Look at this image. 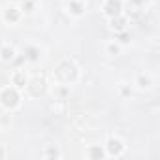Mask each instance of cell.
<instances>
[{
	"instance_id": "16",
	"label": "cell",
	"mask_w": 160,
	"mask_h": 160,
	"mask_svg": "<svg viewBox=\"0 0 160 160\" xmlns=\"http://www.w3.org/2000/svg\"><path fill=\"white\" fill-rule=\"evenodd\" d=\"M0 158H4V149L0 147Z\"/></svg>"
},
{
	"instance_id": "8",
	"label": "cell",
	"mask_w": 160,
	"mask_h": 160,
	"mask_svg": "<svg viewBox=\"0 0 160 160\" xmlns=\"http://www.w3.org/2000/svg\"><path fill=\"white\" fill-rule=\"evenodd\" d=\"M13 81H15V85H21V87H25V73H21V72H17L15 75H13Z\"/></svg>"
},
{
	"instance_id": "11",
	"label": "cell",
	"mask_w": 160,
	"mask_h": 160,
	"mask_svg": "<svg viewBox=\"0 0 160 160\" xmlns=\"http://www.w3.org/2000/svg\"><path fill=\"white\" fill-rule=\"evenodd\" d=\"M27 57H28L30 60H36V58H38V51H36L34 47H28V49H27Z\"/></svg>"
},
{
	"instance_id": "3",
	"label": "cell",
	"mask_w": 160,
	"mask_h": 160,
	"mask_svg": "<svg viewBox=\"0 0 160 160\" xmlns=\"http://www.w3.org/2000/svg\"><path fill=\"white\" fill-rule=\"evenodd\" d=\"M28 89H30V94H32V96L43 94V91H45V79H43V77H36Z\"/></svg>"
},
{
	"instance_id": "10",
	"label": "cell",
	"mask_w": 160,
	"mask_h": 160,
	"mask_svg": "<svg viewBox=\"0 0 160 160\" xmlns=\"http://www.w3.org/2000/svg\"><path fill=\"white\" fill-rule=\"evenodd\" d=\"M70 6H72V12H73V13H81V12H83V6L79 4V2H75V0H73Z\"/></svg>"
},
{
	"instance_id": "7",
	"label": "cell",
	"mask_w": 160,
	"mask_h": 160,
	"mask_svg": "<svg viewBox=\"0 0 160 160\" xmlns=\"http://www.w3.org/2000/svg\"><path fill=\"white\" fill-rule=\"evenodd\" d=\"M6 19H8V21H12V23H15V21L19 19V12H17V10H13V8H10V10L6 12Z\"/></svg>"
},
{
	"instance_id": "13",
	"label": "cell",
	"mask_w": 160,
	"mask_h": 160,
	"mask_svg": "<svg viewBox=\"0 0 160 160\" xmlns=\"http://www.w3.org/2000/svg\"><path fill=\"white\" fill-rule=\"evenodd\" d=\"M119 40H121L122 43H126V42H128V36H126V34H121V38H119Z\"/></svg>"
},
{
	"instance_id": "14",
	"label": "cell",
	"mask_w": 160,
	"mask_h": 160,
	"mask_svg": "<svg viewBox=\"0 0 160 160\" xmlns=\"http://www.w3.org/2000/svg\"><path fill=\"white\" fill-rule=\"evenodd\" d=\"M139 83H141V87H145V85L149 83V79H145V77H141V79H139Z\"/></svg>"
},
{
	"instance_id": "6",
	"label": "cell",
	"mask_w": 160,
	"mask_h": 160,
	"mask_svg": "<svg viewBox=\"0 0 160 160\" xmlns=\"http://www.w3.org/2000/svg\"><path fill=\"white\" fill-rule=\"evenodd\" d=\"M111 27H113V28H117V30H122V28L126 27V21H124L122 17L115 15V17H113V21H111Z\"/></svg>"
},
{
	"instance_id": "9",
	"label": "cell",
	"mask_w": 160,
	"mask_h": 160,
	"mask_svg": "<svg viewBox=\"0 0 160 160\" xmlns=\"http://www.w3.org/2000/svg\"><path fill=\"white\" fill-rule=\"evenodd\" d=\"M89 154H91V158H102V156H104V151H102L100 147H92Z\"/></svg>"
},
{
	"instance_id": "5",
	"label": "cell",
	"mask_w": 160,
	"mask_h": 160,
	"mask_svg": "<svg viewBox=\"0 0 160 160\" xmlns=\"http://www.w3.org/2000/svg\"><path fill=\"white\" fill-rule=\"evenodd\" d=\"M108 149H109V152H111V154H121L122 145H121V141H119V139H111V141L108 143Z\"/></svg>"
},
{
	"instance_id": "2",
	"label": "cell",
	"mask_w": 160,
	"mask_h": 160,
	"mask_svg": "<svg viewBox=\"0 0 160 160\" xmlns=\"http://www.w3.org/2000/svg\"><path fill=\"white\" fill-rule=\"evenodd\" d=\"M17 102H19V94L15 89H6L2 92V104L6 108H13V106H17Z\"/></svg>"
},
{
	"instance_id": "15",
	"label": "cell",
	"mask_w": 160,
	"mask_h": 160,
	"mask_svg": "<svg viewBox=\"0 0 160 160\" xmlns=\"http://www.w3.org/2000/svg\"><path fill=\"white\" fill-rule=\"evenodd\" d=\"M132 2H134V4H143L145 0H132Z\"/></svg>"
},
{
	"instance_id": "4",
	"label": "cell",
	"mask_w": 160,
	"mask_h": 160,
	"mask_svg": "<svg viewBox=\"0 0 160 160\" xmlns=\"http://www.w3.org/2000/svg\"><path fill=\"white\" fill-rule=\"evenodd\" d=\"M106 13L111 15V17H115V15L121 13V2H119V0H108V4H106Z\"/></svg>"
},
{
	"instance_id": "1",
	"label": "cell",
	"mask_w": 160,
	"mask_h": 160,
	"mask_svg": "<svg viewBox=\"0 0 160 160\" xmlns=\"http://www.w3.org/2000/svg\"><path fill=\"white\" fill-rule=\"evenodd\" d=\"M57 77L60 79V81H64V83H70L72 79L75 77V66H73L70 60L60 62L58 68H57Z\"/></svg>"
},
{
	"instance_id": "12",
	"label": "cell",
	"mask_w": 160,
	"mask_h": 160,
	"mask_svg": "<svg viewBox=\"0 0 160 160\" xmlns=\"http://www.w3.org/2000/svg\"><path fill=\"white\" fill-rule=\"evenodd\" d=\"M12 55H13V51H12V49H8V47H6V49H2V58H4V60L12 58Z\"/></svg>"
}]
</instances>
